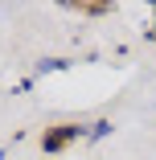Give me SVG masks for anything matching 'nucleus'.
Segmentation results:
<instances>
[{"instance_id":"nucleus-1","label":"nucleus","mask_w":156,"mask_h":160,"mask_svg":"<svg viewBox=\"0 0 156 160\" xmlns=\"http://www.w3.org/2000/svg\"><path fill=\"white\" fill-rule=\"evenodd\" d=\"M74 140H82V123H58V127H49V132L41 136V148L45 152H62Z\"/></svg>"},{"instance_id":"nucleus-2","label":"nucleus","mask_w":156,"mask_h":160,"mask_svg":"<svg viewBox=\"0 0 156 160\" xmlns=\"http://www.w3.org/2000/svg\"><path fill=\"white\" fill-rule=\"evenodd\" d=\"M152 41H156V25H152Z\"/></svg>"}]
</instances>
